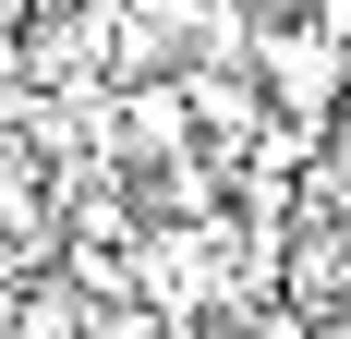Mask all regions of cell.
Masks as SVG:
<instances>
[{"instance_id": "6da1fadb", "label": "cell", "mask_w": 351, "mask_h": 339, "mask_svg": "<svg viewBox=\"0 0 351 339\" xmlns=\"http://www.w3.org/2000/svg\"><path fill=\"white\" fill-rule=\"evenodd\" d=\"M315 25H327V36H339V49H351V0H315Z\"/></svg>"}]
</instances>
